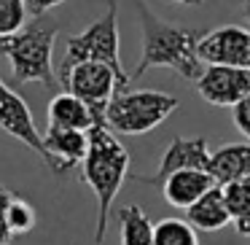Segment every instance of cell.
I'll return each mask as SVG.
<instances>
[{
    "mask_svg": "<svg viewBox=\"0 0 250 245\" xmlns=\"http://www.w3.org/2000/svg\"><path fill=\"white\" fill-rule=\"evenodd\" d=\"M135 8L143 30V57L132 78L146 76L153 67H167L191 84L199 81L202 70H205V62L199 60V44L205 33L164 22L146 0H135Z\"/></svg>",
    "mask_w": 250,
    "mask_h": 245,
    "instance_id": "6da1fadb",
    "label": "cell"
},
{
    "mask_svg": "<svg viewBox=\"0 0 250 245\" xmlns=\"http://www.w3.org/2000/svg\"><path fill=\"white\" fill-rule=\"evenodd\" d=\"M81 178L92 189L97 200V223H94V243H105L113 200L119 197L121 183L129 178V151L105 124H94L89 130V151L81 164Z\"/></svg>",
    "mask_w": 250,
    "mask_h": 245,
    "instance_id": "7a4b0ae2",
    "label": "cell"
},
{
    "mask_svg": "<svg viewBox=\"0 0 250 245\" xmlns=\"http://www.w3.org/2000/svg\"><path fill=\"white\" fill-rule=\"evenodd\" d=\"M83 62H103L108 65L116 76L121 78V84L129 87L132 76L124 73L121 65V41H119V0H108L105 3L103 17H97L83 33H76L67 38L65 54L60 62V73L57 78H65L73 67L83 65Z\"/></svg>",
    "mask_w": 250,
    "mask_h": 245,
    "instance_id": "3957f363",
    "label": "cell"
},
{
    "mask_svg": "<svg viewBox=\"0 0 250 245\" xmlns=\"http://www.w3.org/2000/svg\"><path fill=\"white\" fill-rule=\"evenodd\" d=\"M54 41L57 27L43 19L27 24L22 33L0 41V54L11 62L17 84H43L46 89H57L60 78L54 70Z\"/></svg>",
    "mask_w": 250,
    "mask_h": 245,
    "instance_id": "277c9868",
    "label": "cell"
},
{
    "mask_svg": "<svg viewBox=\"0 0 250 245\" xmlns=\"http://www.w3.org/2000/svg\"><path fill=\"white\" fill-rule=\"evenodd\" d=\"M178 97L156 89H126L105 111V127L121 135H146L178 111Z\"/></svg>",
    "mask_w": 250,
    "mask_h": 245,
    "instance_id": "5b68a950",
    "label": "cell"
},
{
    "mask_svg": "<svg viewBox=\"0 0 250 245\" xmlns=\"http://www.w3.org/2000/svg\"><path fill=\"white\" fill-rule=\"evenodd\" d=\"M60 87H65V92L76 94L78 100L92 108L94 121L105 124V111L113 103V97L119 92H126V84H121V78L103 62H83V65L73 67L65 78L60 81Z\"/></svg>",
    "mask_w": 250,
    "mask_h": 245,
    "instance_id": "8992f818",
    "label": "cell"
},
{
    "mask_svg": "<svg viewBox=\"0 0 250 245\" xmlns=\"http://www.w3.org/2000/svg\"><path fill=\"white\" fill-rule=\"evenodd\" d=\"M199 60L205 65L250 70V30L242 24H223L205 33L199 44Z\"/></svg>",
    "mask_w": 250,
    "mask_h": 245,
    "instance_id": "52a82bcc",
    "label": "cell"
},
{
    "mask_svg": "<svg viewBox=\"0 0 250 245\" xmlns=\"http://www.w3.org/2000/svg\"><path fill=\"white\" fill-rule=\"evenodd\" d=\"M194 89L205 103L218 105V108H234L250 94V70L226 65H205Z\"/></svg>",
    "mask_w": 250,
    "mask_h": 245,
    "instance_id": "ba28073f",
    "label": "cell"
},
{
    "mask_svg": "<svg viewBox=\"0 0 250 245\" xmlns=\"http://www.w3.org/2000/svg\"><path fill=\"white\" fill-rule=\"evenodd\" d=\"M0 130L6 132V135L17 137V140H22L30 151H35L43 162H49V154H46V146H43V135L35 127V119L30 113L24 97L14 92L3 78H0Z\"/></svg>",
    "mask_w": 250,
    "mask_h": 245,
    "instance_id": "9c48e42d",
    "label": "cell"
},
{
    "mask_svg": "<svg viewBox=\"0 0 250 245\" xmlns=\"http://www.w3.org/2000/svg\"><path fill=\"white\" fill-rule=\"evenodd\" d=\"M210 146L205 137H175L169 140L167 151H164L159 170L153 175H132L140 183H151V186H162L164 178H169L172 173H183V170H210Z\"/></svg>",
    "mask_w": 250,
    "mask_h": 245,
    "instance_id": "30bf717a",
    "label": "cell"
},
{
    "mask_svg": "<svg viewBox=\"0 0 250 245\" xmlns=\"http://www.w3.org/2000/svg\"><path fill=\"white\" fill-rule=\"evenodd\" d=\"M43 146L49 154V170L57 175L67 173L73 167H81L89 151V132H76V130H60L49 127L43 135Z\"/></svg>",
    "mask_w": 250,
    "mask_h": 245,
    "instance_id": "8fae6325",
    "label": "cell"
},
{
    "mask_svg": "<svg viewBox=\"0 0 250 245\" xmlns=\"http://www.w3.org/2000/svg\"><path fill=\"white\" fill-rule=\"evenodd\" d=\"M215 186L218 183L212 180V175L205 170H183V173H172L169 178L162 180V194L172 207L188 210Z\"/></svg>",
    "mask_w": 250,
    "mask_h": 245,
    "instance_id": "7c38bea8",
    "label": "cell"
},
{
    "mask_svg": "<svg viewBox=\"0 0 250 245\" xmlns=\"http://www.w3.org/2000/svg\"><path fill=\"white\" fill-rule=\"evenodd\" d=\"M207 173L212 175L218 186L250 178V143H226V146L215 148Z\"/></svg>",
    "mask_w": 250,
    "mask_h": 245,
    "instance_id": "4fadbf2b",
    "label": "cell"
},
{
    "mask_svg": "<svg viewBox=\"0 0 250 245\" xmlns=\"http://www.w3.org/2000/svg\"><path fill=\"white\" fill-rule=\"evenodd\" d=\"M49 127H60V130H76V132H89L97 121L94 113L83 100H78L70 92H60L49 103Z\"/></svg>",
    "mask_w": 250,
    "mask_h": 245,
    "instance_id": "5bb4252c",
    "label": "cell"
},
{
    "mask_svg": "<svg viewBox=\"0 0 250 245\" xmlns=\"http://www.w3.org/2000/svg\"><path fill=\"white\" fill-rule=\"evenodd\" d=\"M186 221H188L196 232H218V229L229 226L234 218H231V213H229V205H226V197H223L221 186L210 189L196 205H191L188 210H186Z\"/></svg>",
    "mask_w": 250,
    "mask_h": 245,
    "instance_id": "9a60e30c",
    "label": "cell"
},
{
    "mask_svg": "<svg viewBox=\"0 0 250 245\" xmlns=\"http://www.w3.org/2000/svg\"><path fill=\"white\" fill-rule=\"evenodd\" d=\"M153 229L148 213L140 205H126L119 210V232L121 245H153Z\"/></svg>",
    "mask_w": 250,
    "mask_h": 245,
    "instance_id": "2e32d148",
    "label": "cell"
},
{
    "mask_svg": "<svg viewBox=\"0 0 250 245\" xmlns=\"http://www.w3.org/2000/svg\"><path fill=\"white\" fill-rule=\"evenodd\" d=\"M153 245H199V234L186 218H162L153 229Z\"/></svg>",
    "mask_w": 250,
    "mask_h": 245,
    "instance_id": "e0dca14e",
    "label": "cell"
},
{
    "mask_svg": "<svg viewBox=\"0 0 250 245\" xmlns=\"http://www.w3.org/2000/svg\"><path fill=\"white\" fill-rule=\"evenodd\" d=\"M27 14V0H0V41L22 33Z\"/></svg>",
    "mask_w": 250,
    "mask_h": 245,
    "instance_id": "ac0fdd59",
    "label": "cell"
},
{
    "mask_svg": "<svg viewBox=\"0 0 250 245\" xmlns=\"http://www.w3.org/2000/svg\"><path fill=\"white\" fill-rule=\"evenodd\" d=\"M221 189H223V197H226L229 213H231L234 221L250 216V178L234 180V183L221 186Z\"/></svg>",
    "mask_w": 250,
    "mask_h": 245,
    "instance_id": "d6986e66",
    "label": "cell"
},
{
    "mask_svg": "<svg viewBox=\"0 0 250 245\" xmlns=\"http://www.w3.org/2000/svg\"><path fill=\"white\" fill-rule=\"evenodd\" d=\"M35 223H38V216H35L33 205L22 197H14L8 202V226H11L14 237L17 234H30L35 229Z\"/></svg>",
    "mask_w": 250,
    "mask_h": 245,
    "instance_id": "ffe728a7",
    "label": "cell"
},
{
    "mask_svg": "<svg viewBox=\"0 0 250 245\" xmlns=\"http://www.w3.org/2000/svg\"><path fill=\"white\" fill-rule=\"evenodd\" d=\"M14 200V194L0 183V245H11L14 232L8 226V202Z\"/></svg>",
    "mask_w": 250,
    "mask_h": 245,
    "instance_id": "44dd1931",
    "label": "cell"
},
{
    "mask_svg": "<svg viewBox=\"0 0 250 245\" xmlns=\"http://www.w3.org/2000/svg\"><path fill=\"white\" fill-rule=\"evenodd\" d=\"M231 119H234V127H237V130L250 140V94L239 105L231 108Z\"/></svg>",
    "mask_w": 250,
    "mask_h": 245,
    "instance_id": "7402d4cb",
    "label": "cell"
},
{
    "mask_svg": "<svg viewBox=\"0 0 250 245\" xmlns=\"http://www.w3.org/2000/svg\"><path fill=\"white\" fill-rule=\"evenodd\" d=\"M62 3H65V0H27V11L33 14L35 19H43L51 8L62 6Z\"/></svg>",
    "mask_w": 250,
    "mask_h": 245,
    "instance_id": "603a6c76",
    "label": "cell"
},
{
    "mask_svg": "<svg viewBox=\"0 0 250 245\" xmlns=\"http://www.w3.org/2000/svg\"><path fill=\"white\" fill-rule=\"evenodd\" d=\"M234 226H237V232L242 234V237H250V216L239 218V221H234Z\"/></svg>",
    "mask_w": 250,
    "mask_h": 245,
    "instance_id": "cb8c5ba5",
    "label": "cell"
},
{
    "mask_svg": "<svg viewBox=\"0 0 250 245\" xmlns=\"http://www.w3.org/2000/svg\"><path fill=\"white\" fill-rule=\"evenodd\" d=\"M172 3H180V6H202L205 0H172Z\"/></svg>",
    "mask_w": 250,
    "mask_h": 245,
    "instance_id": "d4e9b609",
    "label": "cell"
},
{
    "mask_svg": "<svg viewBox=\"0 0 250 245\" xmlns=\"http://www.w3.org/2000/svg\"><path fill=\"white\" fill-rule=\"evenodd\" d=\"M242 14H245V19L250 22V0H245V6H242Z\"/></svg>",
    "mask_w": 250,
    "mask_h": 245,
    "instance_id": "484cf974",
    "label": "cell"
}]
</instances>
